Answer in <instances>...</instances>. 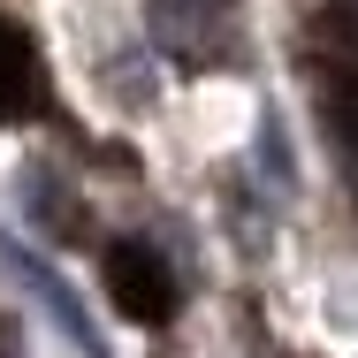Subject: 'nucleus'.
<instances>
[{"instance_id": "nucleus-1", "label": "nucleus", "mask_w": 358, "mask_h": 358, "mask_svg": "<svg viewBox=\"0 0 358 358\" xmlns=\"http://www.w3.org/2000/svg\"><path fill=\"white\" fill-rule=\"evenodd\" d=\"M313 92L328 107V130H336V152L358 183V15H328L313 23Z\"/></svg>"}, {"instance_id": "nucleus-2", "label": "nucleus", "mask_w": 358, "mask_h": 358, "mask_svg": "<svg viewBox=\"0 0 358 358\" xmlns=\"http://www.w3.org/2000/svg\"><path fill=\"white\" fill-rule=\"evenodd\" d=\"M99 275H107V297H115L122 320H138V328H168L176 320V275H168V259L145 236H115Z\"/></svg>"}, {"instance_id": "nucleus-3", "label": "nucleus", "mask_w": 358, "mask_h": 358, "mask_svg": "<svg viewBox=\"0 0 358 358\" xmlns=\"http://www.w3.org/2000/svg\"><path fill=\"white\" fill-rule=\"evenodd\" d=\"M145 23H152V46L176 54L183 69H214V62H229V38H236L229 0H152Z\"/></svg>"}, {"instance_id": "nucleus-4", "label": "nucleus", "mask_w": 358, "mask_h": 358, "mask_svg": "<svg viewBox=\"0 0 358 358\" xmlns=\"http://www.w3.org/2000/svg\"><path fill=\"white\" fill-rule=\"evenodd\" d=\"M8 259H15V275H23V282L38 289V305L54 313V328L69 336L76 351H84V358H107V343H99V328L84 320V305H76V297H69V282H62V275H54L46 259H31V252H8Z\"/></svg>"}, {"instance_id": "nucleus-5", "label": "nucleus", "mask_w": 358, "mask_h": 358, "mask_svg": "<svg viewBox=\"0 0 358 358\" xmlns=\"http://www.w3.org/2000/svg\"><path fill=\"white\" fill-rule=\"evenodd\" d=\"M38 107V62H31V38L0 15V122H23Z\"/></svg>"}, {"instance_id": "nucleus-6", "label": "nucleus", "mask_w": 358, "mask_h": 358, "mask_svg": "<svg viewBox=\"0 0 358 358\" xmlns=\"http://www.w3.org/2000/svg\"><path fill=\"white\" fill-rule=\"evenodd\" d=\"M23 206H31V221H38V229H46L54 244H84V206H69V199H62V191H54L46 176H38V183L23 191Z\"/></svg>"}]
</instances>
